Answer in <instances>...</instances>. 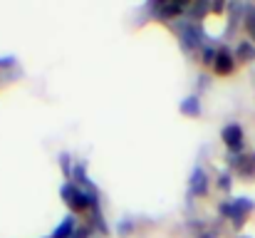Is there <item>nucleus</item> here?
Wrapping results in <instances>:
<instances>
[{"instance_id":"obj_1","label":"nucleus","mask_w":255,"mask_h":238,"mask_svg":"<svg viewBox=\"0 0 255 238\" xmlns=\"http://www.w3.org/2000/svg\"><path fill=\"white\" fill-rule=\"evenodd\" d=\"M60 196H62V201L67 204V209H70L72 216H87L92 209L99 206V194L85 191V189H80V186L72 184V181H65V184H62Z\"/></svg>"},{"instance_id":"obj_2","label":"nucleus","mask_w":255,"mask_h":238,"mask_svg":"<svg viewBox=\"0 0 255 238\" xmlns=\"http://www.w3.org/2000/svg\"><path fill=\"white\" fill-rule=\"evenodd\" d=\"M255 211V201L248 196H238V199H226L218 204V214L221 219L231 221L233 229H241L246 226V221L251 219V214Z\"/></svg>"},{"instance_id":"obj_3","label":"nucleus","mask_w":255,"mask_h":238,"mask_svg":"<svg viewBox=\"0 0 255 238\" xmlns=\"http://www.w3.org/2000/svg\"><path fill=\"white\" fill-rule=\"evenodd\" d=\"M173 30L178 32V40H181V47L193 55V52H201L206 47V32L198 22H191V20H176L173 22Z\"/></svg>"},{"instance_id":"obj_4","label":"nucleus","mask_w":255,"mask_h":238,"mask_svg":"<svg viewBox=\"0 0 255 238\" xmlns=\"http://www.w3.org/2000/svg\"><path fill=\"white\" fill-rule=\"evenodd\" d=\"M221 139H223L228 154H243L246 152V132L238 122H228L221 129Z\"/></svg>"},{"instance_id":"obj_5","label":"nucleus","mask_w":255,"mask_h":238,"mask_svg":"<svg viewBox=\"0 0 255 238\" xmlns=\"http://www.w3.org/2000/svg\"><path fill=\"white\" fill-rule=\"evenodd\" d=\"M208 191H211V176H208V171L201 166V164H196L193 169H191V176H188V199H203V196H208Z\"/></svg>"},{"instance_id":"obj_6","label":"nucleus","mask_w":255,"mask_h":238,"mask_svg":"<svg viewBox=\"0 0 255 238\" xmlns=\"http://www.w3.org/2000/svg\"><path fill=\"white\" fill-rule=\"evenodd\" d=\"M149 10L161 17V20H183L186 17V10H188V2H149Z\"/></svg>"},{"instance_id":"obj_7","label":"nucleus","mask_w":255,"mask_h":238,"mask_svg":"<svg viewBox=\"0 0 255 238\" xmlns=\"http://www.w3.org/2000/svg\"><path fill=\"white\" fill-rule=\"evenodd\" d=\"M236 65H238V60H236V55H233V50L231 47H226V45H221L218 47V55H216V62H213V75H218V77H231L233 72H236Z\"/></svg>"},{"instance_id":"obj_8","label":"nucleus","mask_w":255,"mask_h":238,"mask_svg":"<svg viewBox=\"0 0 255 238\" xmlns=\"http://www.w3.org/2000/svg\"><path fill=\"white\" fill-rule=\"evenodd\" d=\"M228 166L243 179H255V154H228Z\"/></svg>"},{"instance_id":"obj_9","label":"nucleus","mask_w":255,"mask_h":238,"mask_svg":"<svg viewBox=\"0 0 255 238\" xmlns=\"http://www.w3.org/2000/svg\"><path fill=\"white\" fill-rule=\"evenodd\" d=\"M70 181H72V184H77V186H80V189H85V191L99 194V191H97V186H94V181H92V179H89V174H87V164L85 161H75Z\"/></svg>"},{"instance_id":"obj_10","label":"nucleus","mask_w":255,"mask_h":238,"mask_svg":"<svg viewBox=\"0 0 255 238\" xmlns=\"http://www.w3.org/2000/svg\"><path fill=\"white\" fill-rule=\"evenodd\" d=\"M75 229H77V216L67 214V216L62 219V224H57V226H55V231H52V236L50 238H72Z\"/></svg>"},{"instance_id":"obj_11","label":"nucleus","mask_w":255,"mask_h":238,"mask_svg":"<svg viewBox=\"0 0 255 238\" xmlns=\"http://www.w3.org/2000/svg\"><path fill=\"white\" fill-rule=\"evenodd\" d=\"M233 55H236V60L238 62H255V42L251 40H241L238 45H236V50H233Z\"/></svg>"},{"instance_id":"obj_12","label":"nucleus","mask_w":255,"mask_h":238,"mask_svg":"<svg viewBox=\"0 0 255 238\" xmlns=\"http://www.w3.org/2000/svg\"><path fill=\"white\" fill-rule=\"evenodd\" d=\"M211 12V2H206V0H198V2H188V10H186V20H191V22H198V20H203L206 15Z\"/></svg>"},{"instance_id":"obj_13","label":"nucleus","mask_w":255,"mask_h":238,"mask_svg":"<svg viewBox=\"0 0 255 238\" xmlns=\"http://www.w3.org/2000/svg\"><path fill=\"white\" fill-rule=\"evenodd\" d=\"M183 117H201V97L198 94H188L186 99H181L178 104Z\"/></svg>"},{"instance_id":"obj_14","label":"nucleus","mask_w":255,"mask_h":238,"mask_svg":"<svg viewBox=\"0 0 255 238\" xmlns=\"http://www.w3.org/2000/svg\"><path fill=\"white\" fill-rule=\"evenodd\" d=\"M243 30L248 32V40L255 42V5H248V12L243 17Z\"/></svg>"},{"instance_id":"obj_15","label":"nucleus","mask_w":255,"mask_h":238,"mask_svg":"<svg viewBox=\"0 0 255 238\" xmlns=\"http://www.w3.org/2000/svg\"><path fill=\"white\" fill-rule=\"evenodd\" d=\"M198 55H201V62H203L206 67H213V62H216V55H218V47H216V45H206V47H203Z\"/></svg>"},{"instance_id":"obj_16","label":"nucleus","mask_w":255,"mask_h":238,"mask_svg":"<svg viewBox=\"0 0 255 238\" xmlns=\"http://www.w3.org/2000/svg\"><path fill=\"white\" fill-rule=\"evenodd\" d=\"M216 186H218L223 194H231V189H233V174H231V171L218 174V176H216Z\"/></svg>"},{"instance_id":"obj_17","label":"nucleus","mask_w":255,"mask_h":238,"mask_svg":"<svg viewBox=\"0 0 255 238\" xmlns=\"http://www.w3.org/2000/svg\"><path fill=\"white\" fill-rule=\"evenodd\" d=\"M97 234L89 224H87L85 219H82V224H77V229H75V234H72V238H92Z\"/></svg>"},{"instance_id":"obj_18","label":"nucleus","mask_w":255,"mask_h":238,"mask_svg":"<svg viewBox=\"0 0 255 238\" xmlns=\"http://www.w3.org/2000/svg\"><path fill=\"white\" fill-rule=\"evenodd\" d=\"M12 67H17L15 55H5V57H0V70H12Z\"/></svg>"},{"instance_id":"obj_19","label":"nucleus","mask_w":255,"mask_h":238,"mask_svg":"<svg viewBox=\"0 0 255 238\" xmlns=\"http://www.w3.org/2000/svg\"><path fill=\"white\" fill-rule=\"evenodd\" d=\"M117 231H119L122 236H127L129 231H134V221H131V219H124V221H119V226H117Z\"/></svg>"},{"instance_id":"obj_20","label":"nucleus","mask_w":255,"mask_h":238,"mask_svg":"<svg viewBox=\"0 0 255 238\" xmlns=\"http://www.w3.org/2000/svg\"><path fill=\"white\" fill-rule=\"evenodd\" d=\"M193 238H218V229L216 226H206L201 234H196Z\"/></svg>"},{"instance_id":"obj_21","label":"nucleus","mask_w":255,"mask_h":238,"mask_svg":"<svg viewBox=\"0 0 255 238\" xmlns=\"http://www.w3.org/2000/svg\"><path fill=\"white\" fill-rule=\"evenodd\" d=\"M47 238H50V236H47Z\"/></svg>"}]
</instances>
